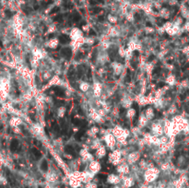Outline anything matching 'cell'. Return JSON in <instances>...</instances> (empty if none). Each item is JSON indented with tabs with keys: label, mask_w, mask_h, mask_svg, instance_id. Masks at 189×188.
Segmentation results:
<instances>
[{
	"label": "cell",
	"mask_w": 189,
	"mask_h": 188,
	"mask_svg": "<svg viewBox=\"0 0 189 188\" xmlns=\"http://www.w3.org/2000/svg\"><path fill=\"white\" fill-rule=\"evenodd\" d=\"M170 169H171V164H170L168 161H165L163 163L161 164V167H160V171H162V172H167L169 171Z\"/></svg>",
	"instance_id": "obj_30"
},
{
	"label": "cell",
	"mask_w": 189,
	"mask_h": 188,
	"mask_svg": "<svg viewBox=\"0 0 189 188\" xmlns=\"http://www.w3.org/2000/svg\"><path fill=\"white\" fill-rule=\"evenodd\" d=\"M107 21H108L109 24L115 25V24H116V23L118 22V18H117L116 15L111 13V14H109V15L107 16Z\"/></svg>",
	"instance_id": "obj_26"
},
{
	"label": "cell",
	"mask_w": 189,
	"mask_h": 188,
	"mask_svg": "<svg viewBox=\"0 0 189 188\" xmlns=\"http://www.w3.org/2000/svg\"><path fill=\"white\" fill-rule=\"evenodd\" d=\"M125 54H126V49L123 45H121L118 48V55L120 56V57H122V58H125Z\"/></svg>",
	"instance_id": "obj_31"
},
{
	"label": "cell",
	"mask_w": 189,
	"mask_h": 188,
	"mask_svg": "<svg viewBox=\"0 0 189 188\" xmlns=\"http://www.w3.org/2000/svg\"><path fill=\"white\" fill-rule=\"evenodd\" d=\"M120 177L116 174H109L107 176V182L112 184H117L120 183Z\"/></svg>",
	"instance_id": "obj_22"
},
{
	"label": "cell",
	"mask_w": 189,
	"mask_h": 188,
	"mask_svg": "<svg viewBox=\"0 0 189 188\" xmlns=\"http://www.w3.org/2000/svg\"><path fill=\"white\" fill-rule=\"evenodd\" d=\"M136 115H137V111H136L134 108H132V107H131V108H129V109L126 110L125 116H126L127 119L132 120V119H133V118L136 116Z\"/></svg>",
	"instance_id": "obj_25"
},
{
	"label": "cell",
	"mask_w": 189,
	"mask_h": 188,
	"mask_svg": "<svg viewBox=\"0 0 189 188\" xmlns=\"http://www.w3.org/2000/svg\"><path fill=\"white\" fill-rule=\"evenodd\" d=\"M116 171L117 173H119L120 174H126L130 172V168H129V164L126 161H124L120 164H118L116 166Z\"/></svg>",
	"instance_id": "obj_10"
},
{
	"label": "cell",
	"mask_w": 189,
	"mask_h": 188,
	"mask_svg": "<svg viewBox=\"0 0 189 188\" xmlns=\"http://www.w3.org/2000/svg\"><path fill=\"white\" fill-rule=\"evenodd\" d=\"M181 32H183L182 31V27H179V26H176V25H173L171 28H170L168 31H165V33H167L169 36H175V35H178L180 34Z\"/></svg>",
	"instance_id": "obj_14"
},
{
	"label": "cell",
	"mask_w": 189,
	"mask_h": 188,
	"mask_svg": "<svg viewBox=\"0 0 189 188\" xmlns=\"http://www.w3.org/2000/svg\"><path fill=\"white\" fill-rule=\"evenodd\" d=\"M159 16L164 20H168L171 16V11H170L167 8H161L160 10H159Z\"/></svg>",
	"instance_id": "obj_23"
},
{
	"label": "cell",
	"mask_w": 189,
	"mask_h": 188,
	"mask_svg": "<svg viewBox=\"0 0 189 188\" xmlns=\"http://www.w3.org/2000/svg\"><path fill=\"white\" fill-rule=\"evenodd\" d=\"M53 77V75L51 74L50 71L46 70V71H44L43 72V75H42V79L44 80V81H49Z\"/></svg>",
	"instance_id": "obj_29"
},
{
	"label": "cell",
	"mask_w": 189,
	"mask_h": 188,
	"mask_svg": "<svg viewBox=\"0 0 189 188\" xmlns=\"http://www.w3.org/2000/svg\"><path fill=\"white\" fill-rule=\"evenodd\" d=\"M144 31H145L146 34H151V33H153L155 31V30L153 28H151V27H146Z\"/></svg>",
	"instance_id": "obj_38"
},
{
	"label": "cell",
	"mask_w": 189,
	"mask_h": 188,
	"mask_svg": "<svg viewBox=\"0 0 189 188\" xmlns=\"http://www.w3.org/2000/svg\"><path fill=\"white\" fill-rule=\"evenodd\" d=\"M132 104H133V102H132V99L129 98V97H124L122 100H121V106L125 109H129L131 108Z\"/></svg>",
	"instance_id": "obj_20"
},
{
	"label": "cell",
	"mask_w": 189,
	"mask_h": 188,
	"mask_svg": "<svg viewBox=\"0 0 189 188\" xmlns=\"http://www.w3.org/2000/svg\"><path fill=\"white\" fill-rule=\"evenodd\" d=\"M150 133L156 136V137H161L163 134V125H162V122L159 121V120H156L154 122H152L150 124Z\"/></svg>",
	"instance_id": "obj_4"
},
{
	"label": "cell",
	"mask_w": 189,
	"mask_h": 188,
	"mask_svg": "<svg viewBox=\"0 0 189 188\" xmlns=\"http://www.w3.org/2000/svg\"><path fill=\"white\" fill-rule=\"evenodd\" d=\"M165 83L169 87H174L176 84V78L174 74H169L165 79Z\"/></svg>",
	"instance_id": "obj_19"
},
{
	"label": "cell",
	"mask_w": 189,
	"mask_h": 188,
	"mask_svg": "<svg viewBox=\"0 0 189 188\" xmlns=\"http://www.w3.org/2000/svg\"><path fill=\"white\" fill-rule=\"evenodd\" d=\"M63 82H62V79H60V78L58 76H56V75H54V76L52 77V79L49 80L48 82V85L47 87H53V86H60L62 85Z\"/></svg>",
	"instance_id": "obj_18"
},
{
	"label": "cell",
	"mask_w": 189,
	"mask_h": 188,
	"mask_svg": "<svg viewBox=\"0 0 189 188\" xmlns=\"http://www.w3.org/2000/svg\"><path fill=\"white\" fill-rule=\"evenodd\" d=\"M173 23L176 26H179V27H182L183 24H184V18L182 17H177L175 20L173 21Z\"/></svg>",
	"instance_id": "obj_32"
},
{
	"label": "cell",
	"mask_w": 189,
	"mask_h": 188,
	"mask_svg": "<svg viewBox=\"0 0 189 188\" xmlns=\"http://www.w3.org/2000/svg\"><path fill=\"white\" fill-rule=\"evenodd\" d=\"M103 144H102V142H101V139L100 138H92L91 139V143H90V147L91 148V149H97V148H99L101 146H102Z\"/></svg>",
	"instance_id": "obj_24"
},
{
	"label": "cell",
	"mask_w": 189,
	"mask_h": 188,
	"mask_svg": "<svg viewBox=\"0 0 189 188\" xmlns=\"http://www.w3.org/2000/svg\"><path fill=\"white\" fill-rule=\"evenodd\" d=\"M106 154H107V149H106V147L103 145H102L99 148H97L95 150V153H94L97 160H102L103 158L106 156Z\"/></svg>",
	"instance_id": "obj_11"
},
{
	"label": "cell",
	"mask_w": 189,
	"mask_h": 188,
	"mask_svg": "<svg viewBox=\"0 0 189 188\" xmlns=\"http://www.w3.org/2000/svg\"><path fill=\"white\" fill-rule=\"evenodd\" d=\"M116 1H117V2H120V3H121V2H125V0H116Z\"/></svg>",
	"instance_id": "obj_42"
},
{
	"label": "cell",
	"mask_w": 189,
	"mask_h": 188,
	"mask_svg": "<svg viewBox=\"0 0 189 188\" xmlns=\"http://www.w3.org/2000/svg\"><path fill=\"white\" fill-rule=\"evenodd\" d=\"M94 43H95V40H94V38H92V37H85V44L91 46L94 44Z\"/></svg>",
	"instance_id": "obj_33"
},
{
	"label": "cell",
	"mask_w": 189,
	"mask_h": 188,
	"mask_svg": "<svg viewBox=\"0 0 189 188\" xmlns=\"http://www.w3.org/2000/svg\"><path fill=\"white\" fill-rule=\"evenodd\" d=\"M176 111H177V109H176V106L174 104H172L171 106H170V108L168 109V112L172 115H175Z\"/></svg>",
	"instance_id": "obj_34"
},
{
	"label": "cell",
	"mask_w": 189,
	"mask_h": 188,
	"mask_svg": "<svg viewBox=\"0 0 189 188\" xmlns=\"http://www.w3.org/2000/svg\"><path fill=\"white\" fill-rule=\"evenodd\" d=\"M148 119L145 116L144 114H141L138 117V127L139 129H142L144 127H146L148 124Z\"/></svg>",
	"instance_id": "obj_16"
},
{
	"label": "cell",
	"mask_w": 189,
	"mask_h": 188,
	"mask_svg": "<svg viewBox=\"0 0 189 188\" xmlns=\"http://www.w3.org/2000/svg\"><path fill=\"white\" fill-rule=\"evenodd\" d=\"M13 132L15 133V134H21V126H17V127H13Z\"/></svg>",
	"instance_id": "obj_39"
},
{
	"label": "cell",
	"mask_w": 189,
	"mask_h": 188,
	"mask_svg": "<svg viewBox=\"0 0 189 188\" xmlns=\"http://www.w3.org/2000/svg\"><path fill=\"white\" fill-rule=\"evenodd\" d=\"M68 35H69V38L71 39V41H76L77 39L80 38V37L84 36V32L82 31L81 29L75 27V28H72L70 30Z\"/></svg>",
	"instance_id": "obj_8"
},
{
	"label": "cell",
	"mask_w": 189,
	"mask_h": 188,
	"mask_svg": "<svg viewBox=\"0 0 189 188\" xmlns=\"http://www.w3.org/2000/svg\"><path fill=\"white\" fill-rule=\"evenodd\" d=\"M160 174V169L156 168V167H150V168H148L147 170H145V173H144V179L145 181L148 182V183H151L155 181L158 176Z\"/></svg>",
	"instance_id": "obj_2"
},
{
	"label": "cell",
	"mask_w": 189,
	"mask_h": 188,
	"mask_svg": "<svg viewBox=\"0 0 189 188\" xmlns=\"http://www.w3.org/2000/svg\"><path fill=\"white\" fill-rule=\"evenodd\" d=\"M92 96L94 97V99H100L103 95V84L99 81H95L93 83L92 87Z\"/></svg>",
	"instance_id": "obj_6"
},
{
	"label": "cell",
	"mask_w": 189,
	"mask_h": 188,
	"mask_svg": "<svg viewBox=\"0 0 189 188\" xmlns=\"http://www.w3.org/2000/svg\"><path fill=\"white\" fill-rule=\"evenodd\" d=\"M56 30H57V28H56V26L54 24H51L49 27H48V31L47 32L48 33H54L56 31Z\"/></svg>",
	"instance_id": "obj_37"
},
{
	"label": "cell",
	"mask_w": 189,
	"mask_h": 188,
	"mask_svg": "<svg viewBox=\"0 0 189 188\" xmlns=\"http://www.w3.org/2000/svg\"><path fill=\"white\" fill-rule=\"evenodd\" d=\"M58 45H59V40L56 38V37H53V38L48 40L45 44V46L49 49H52V50L56 49Z\"/></svg>",
	"instance_id": "obj_13"
},
{
	"label": "cell",
	"mask_w": 189,
	"mask_h": 188,
	"mask_svg": "<svg viewBox=\"0 0 189 188\" xmlns=\"http://www.w3.org/2000/svg\"><path fill=\"white\" fill-rule=\"evenodd\" d=\"M66 112H67V109L65 106H60L57 111H56V115H57L58 118H64L65 115H66Z\"/></svg>",
	"instance_id": "obj_27"
},
{
	"label": "cell",
	"mask_w": 189,
	"mask_h": 188,
	"mask_svg": "<svg viewBox=\"0 0 189 188\" xmlns=\"http://www.w3.org/2000/svg\"><path fill=\"white\" fill-rule=\"evenodd\" d=\"M123 184H124V186H125V188H129V187H131V186H133V184H134V180H133V178H131V177H126V178H125L124 181H123Z\"/></svg>",
	"instance_id": "obj_28"
},
{
	"label": "cell",
	"mask_w": 189,
	"mask_h": 188,
	"mask_svg": "<svg viewBox=\"0 0 189 188\" xmlns=\"http://www.w3.org/2000/svg\"><path fill=\"white\" fill-rule=\"evenodd\" d=\"M141 154L138 150H135V151H130L126 156H125V161L129 164V165H134L136 163L138 162V160H140Z\"/></svg>",
	"instance_id": "obj_5"
},
{
	"label": "cell",
	"mask_w": 189,
	"mask_h": 188,
	"mask_svg": "<svg viewBox=\"0 0 189 188\" xmlns=\"http://www.w3.org/2000/svg\"><path fill=\"white\" fill-rule=\"evenodd\" d=\"M108 161L112 164L113 166H117L118 164L125 161V158L122 156L121 154V150L119 148H115L112 150V152L108 156Z\"/></svg>",
	"instance_id": "obj_1"
},
{
	"label": "cell",
	"mask_w": 189,
	"mask_h": 188,
	"mask_svg": "<svg viewBox=\"0 0 189 188\" xmlns=\"http://www.w3.org/2000/svg\"><path fill=\"white\" fill-rule=\"evenodd\" d=\"M188 1H189V0H188Z\"/></svg>",
	"instance_id": "obj_44"
},
{
	"label": "cell",
	"mask_w": 189,
	"mask_h": 188,
	"mask_svg": "<svg viewBox=\"0 0 189 188\" xmlns=\"http://www.w3.org/2000/svg\"><path fill=\"white\" fill-rule=\"evenodd\" d=\"M182 31L185 32H189V20H187L185 22H184L182 26Z\"/></svg>",
	"instance_id": "obj_36"
},
{
	"label": "cell",
	"mask_w": 189,
	"mask_h": 188,
	"mask_svg": "<svg viewBox=\"0 0 189 188\" xmlns=\"http://www.w3.org/2000/svg\"><path fill=\"white\" fill-rule=\"evenodd\" d=\"M23 121L22 118L21 116H17V115H13L10 119H9V125L13 128V127H17V126H21L22 125Z\"/></svg>",
	"instance_id": "obj_12"
},
{
	"label": "cell",
	"mask_w": 189,
	"mask_h": 188,
	"mask_svg": "<svg viewBox=\"0 0 189 188\" xmlns=\"http://www.w3.org/2000/svg\"><path fill=\"white\" fill-rule=\"evenodd\" d=\"M143 114H144V115H145V116L148 119V121H149V122H150V121H152V120H153V118H154V116H155L154 108H153V107H151V106L148 107L147 109H145V111H144Z\"/></svg>",
	"instance_id": "obj_17"
},
{
	"label": "cell",
	"mask_w": 189,
	"mask_h": 188,
	"mask_svg": "<svg viewBox=\"0 0 189 188\" xmlns=\"http://www.w3.org/2000/svg\"><path fill=\"white\" fill-rule=\"evenodd\" d=\"M103 140L104 141L107 147H109L111 150H113L116 148V138L111 133V130L110 131L108 130L107 132L103 136Z\"/></svg>",
	"instance_id": "obj_3"
},
{
	"label": "cell",
	"mask_w": 189,
	"mask_h": 188,
	"mask_svg": "<svg viewBox=\"0 0 189 188\" xmlns=\"http://www.w3.org/2000/svg\"><path fill=\"white\" fill-rule=\"evenodd\" d=\"M185 58H186V61L189 63V53H185Z\"/></svg>",
	"instance_id": "obj_41"
},
{
	"label": "cell",
	"mask_w": 189,
	"mask_h": 188,
	"mask_svg": "<svg viewBox=\"0 0 189 188\" xmlns=\"http://www.w3.org/2000/svg\"><path fill=\"white\" fill-rule=\"evenodd\" d=\"M173 25H174L173 21H166L165 23H163V25H162L161 27H162V28H163V30L166 31H168L170 28H171Z\"/></svg>",
	"instance_id": "obj_35"
},
{
	"label": "cell",
	"mask_w": 189,
	"mask_h": 188,
	"mask_svg": "<svg viewBox=\"0 0 189 188\" xmlns=\"http://www.w3.org/2000/svg\"><path fill=\"white\" fill-rule=\"evenodd\" d=\"M115 188H121V187H120V186H116Z\"/></svg>",
	"instance_id": "obj_43"
},
{
	"label": "cell",
	"mask_w": 189,
	"mask_h": 188,
	"mask_svg": "<svg viewBox=\"0 0 189 188\" xmlns=\"http://www.w3.org/2000/svg\"><path fill=\"white\" fill-rule=\"evenodd\" d=\"M31 129H32V132L34 133L35 136L41 137V138L44 136V128H43V126L41 125H39V124H34V125H32Z\"/></svg>",
	"instance_id": "obj_15"
},
{
	"label": "cell",
	"mask_w": 189,
	"mask_h": 188,
	"mask_svg": "<svg viewBox=\"0 0 189 188\" xmlns=\"http://www.w3.org/2000/svg\"><path fill=\"white\" fill-rule=\"evenodd\" d=\"M89 171L92 173V174H96L98 173L100 171H101V169H102V165L100 163V161L96 160H93L89 162Z\"/></svg>",
	"instance_id": "obj_7"
},
{
	"label": "cell",
	"mask_w": 189,
	"mask_h": 188,
	"mask_svg": "<svg viewBox=\"0 0 189 188\" xmlns=\"http://www.w3.org/2000/svg\"><path fill=\"white\" fill-rule=\"evenodd\" d=\"M111 67H112V71H113V74H115L116 76H120V75L123 73L124 68H125L124 65H123L122 63L117 62V61L112 62V63L111 64Z\"/></svg>",
	"instance_id": "obj_9"
},
{
	"label": "cell",
	"mask_w": 189,
	"mask_h": 188,
	"mask_svg": "<svg viewBox=\"0 0 189 188\" xmlns=\"http://www.w3.org/2000/svg\"><path fill=\"white\" fill-rule=\"evenodd\" d=\"M79 89H80V90L81 92L87 93V92H89L90 89H91V85H90L89 82H87V81H81V82L80 83V85H79Z\"/></svg>",
	"instance_id": "obj_21"
},
{
	"label": "cell",
	"mask_w": 189,
	"mask_h": 188,
	"mask_svg": "<svg viewBox=\"0 0 189 188\" xmlns=\"http://www.w3.org/2000/svg\"><path fill=\"white\" fill-rule=\"evenodd\" d=\"M86 188H97V184L94 183H88Z\"/></svg>",
	"instance_id": "obj_40"
}]
</instances>
